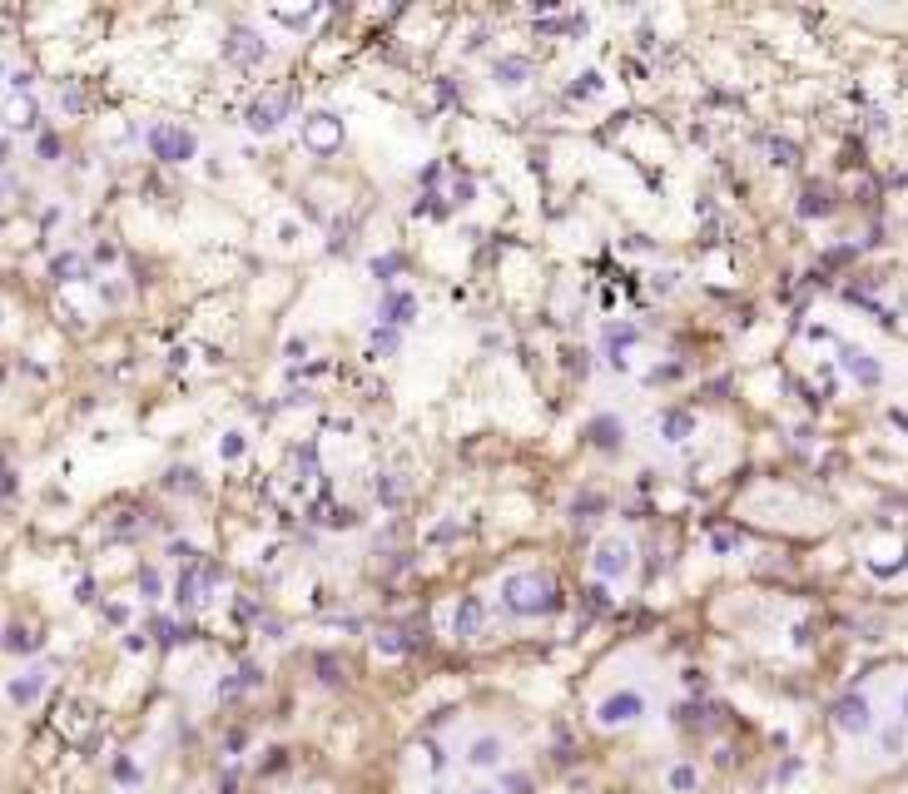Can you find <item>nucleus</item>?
<instances>
[{
    "label": "nucleus",
    "instance_id": "obj_11",
    "mask_svg": "<svg viewBox=\"0 0 908 794\" xmlns=\"http://www.w3.org/2000/svg\"><path fill=\"white\" fill-rule=\"evenodd\" d=\"M40 685H45V670H25V680H10V700L15 705H30L40 695Z\"/></svg>",
    "mask_w": 908,
    "mask_h": 794
},
{
    "label": "nucleus",
    "instance_id": "obj_9",
    "mask_svg": "<svg viewBox=\"0 0 908 794\" xmlns=\"http://www.w3.org/2000/svg\"><path fill=\"white\" fill-rule=\"evenodd\" d=\"M283 110H288V95H273V100H259V105L249 110V125H254L259 134H268L273 125H278V115H283Z\"/></svg>",
    "mask_w": 908,
    "mask_h": 794
},
{
    "label": "nucleus",
    "instance_id": "obj_17",
    "mask_svg": "<svg viewBox=\"0 0 908 794\" xmlns=\"http://www.w3.org/2000/svg\"><path fill=\"white\" fill-rule=\"evenodd\" d=\"M10 115H15V130H30V125H35V105H30V100H15Z\"/></svg>",
    "mask_w": 908,
    "mask_h": 794
},
{
    "label": "nucleus",
    "instance_id": "obj_5",
    "mask_svg": "<svg viewBox=\"0 0 908 794\" xmlns=\"http://www.w3.org/2000/svg\"><path fill=\"white\" fill-rule=\"evenodd\" d=\"M149 149H154L159 159H169V164H184V159H194L199 139L184 130V125H159V130L149 134Z\"/></svg>",
    "mask_w": 908,
    "mask_h": 794
},
{
    "label": "nucleus",
    "instance_id": "obj_12",
    "mask_svg": "<svg viewBox=\"0 0 908 794\" xmlns=\"http://www.w3.org/2000/svg\"><path fill=\"white\" fill-rule=\"evenodd\" d=\"M844 368L859 373L864 383H879V363H869V353H859V348H844Z\"/></svg>",
    "mask_w": 908,
    "mask_h": 794
},
{
    "label": "nucleus",
    "instance_id": "obj_21",
    "mask_svg": "<svg viewBox=\"0 0 908 794\" xmlns=\"http://www.w3.org/2000/svg\"><path fill=\"white\" fill-rule=\"evenodd\" d=\"M239 452H244V442H239V432H229L224 437V457H239Z\"/></svg>",
    "mask_w": 908,
    "mask_h": 794
},
{
    "label": "nucleus",
    "instance_id": "obj_3",
    "mask_svg": "<svg viewBox=\"0 0 908 794\" xmlns=\"http://www.w3.org/2000/svg\"><path fill=\"white\" fill-rule=\"evenodd\" d=\"M507 760H512V745H507L502 730H472L467 745H462V765L472 775H502Z\"/></svg>",
    "mask_w": 908,
    "mask_h": 794
},
{
    "label": "nucleus",
    "instance_id": "obj_8",
    "mask_svg": "<svg viewBox=\"0 0 908 794\" xmlns=\"http://www.w3.org/2000/svg\"><path fill=\"white\" fill-rule=\"evenodd\" d=\"M229 55L234 60H244V65H259L263 60V45L254 30H229Z\"/></svg>",
    "mask_w": 908,
    "mask_h": 794
},
{
    "label": "nucleus",
    "instance_id": "obj_1",
    "mask_svg": "<svg viewBox=\"0 0 908 794\" xmlns=\"http://www.w3.org/2000/svg\"><path fill=\"white\" fill-rule=\"evenodd\" d=\"M646 715H650V700L641 685H616V690L596 695V705H591L596 730H626V725H636Z\"/></svg>",
    "mask_w": 908,
    "mask_h": 794
},
{
    "label": "nucleus",
    "instance_id": "obj_18",
    "mask_svg": "<svg viewBox=\"0 0 908 794\" xmlns=\"http://www.w3.org/2000/svg\"><path fill=\"white\" fill-rule=\"evenodd\" d=\"M685 432H690V417H680V412H670V417H665V437H670V442H680V437H685Z\"/></svg>",
    "mask_w": 908,
    "mask_h": 794
},
{
    "label": "nucleus",
    "instance_id": "obj_2",
    "mask_svg": "<svg viewBox=\"0 0 908 794\" xmlns=\"http://www.w3.org/2000/svg\"><path fill=\"white\" fill-rule=\"evenodd\" d=\"M879 700L869 695V690H849V695H839V705H834V730L839 735H854V740H869L874 730H879Z\"/></svg>",
    "mask_w": 908,
    "mask_h": 794
},
{
    "label": "nucleus",
    "instance_id": "obj_20",
    "mask_svg": "<svg viewBox=\"0 0 908 794\" xmlns=\"http://www.w3.org/2000/svg\"><path fill=\"white\" fill-rule=\"evenodd\" d=\"M606 338H611V343H631V338H636V328H621V323H616Z\"/></svg>",
    "mask_w": 908,
    "mask_h": 794
},
{
    "label": "nucleus",
    "instance_id": "obj_10",
    "mask_svg": "<svg viewBox=\"0 0 908 794\" xmlns=\"http://www.w3.org/2000/svg\"><path fill=\"white\" fill-rule=\"evenodd\" d=\"M383 318H388V323H412V318H417V298H412V293H388V298H383Z\"/></svg>",
    "mask_w": 908,
    "mask_h": 794
},
{
    "label": "nucleus",
    "instance_id": "obj_13",
    "mask_svg": "<svg viewBox=\"0 0 908 794\" xmlns=\"http://www.w3.org/2000/svg\"><path fill=\"white\" fill-rule=\"evenodd\" d=\"M526 75H531V65H526L521 55H507V60H497V80H502V85H521Z\"/></svg>",
    "mask_w": 908,
    "mask_h": 794
},
{
    "label": "nucleus",
    "instance_id": "obj_14",
    "mask_svg": "<svg viewBox=\"0 0 908 794\" xmlns=\"http://www.w3.org/2000/svg\"><path fill=\"white\" fill-rule=\"evenodd\" d=\"M591 437H596L601 447H621V422H616V417H596V422H591Z\"/></svg>",
    "mask_w": 908,
    "mask_h": 794
},
{
    "label": "nucleus",
    "instance_id": "obj_19",
    "mask_svg": "<svg viewBox=\"0 0 908 794\" xmlns=\"http://www.w3.org/2000/svg\"><path fill=\"white\" fill-rule=\"evenodd\" d=\"M45 154H60V139H55V134H40V159H45Z\"/></svg>",
    "mask_w": 908,
    "mask_h": 794
},
{
    "label": "nucleus",
    "instance_id": "obj_4",
    "mask_svg": "<svg viewBox=\"0 0 908 794\" xmlns=\"http://www.w3.org/2000/svg\"><path fill=\"white\" fill-rule=\"evenodd\" d=\"M502 596H507V606L521 611V616H546V611H556V591H551V581H546V576H536V571L507 576Z\"/></svg>",
    "mask_w": 908,
    "mask_h": 794
},
{
    "label": "nucleus",
    "instance_id": "obj_7",
    "mask_svg": "<svg viewBox=\"0 0 908 794\" xmlns=\"http://www.w3.org/2000/svg\"><path fill=\"white\" fill-rule=\"evenodd\" d=\"M303 139H308V149H318V154L338 149V144H343V125H338V115H328V110L308 115V125H303Z\"/></svg>",
    "mask_w": 908,
    "mask_h": 794
},
{
    "label": "nucleus",
    "instance_id": "obj_15",
    "mask_svg": "<svg viewBox=\"0 0 908 794\" xmlns=\"http://www.w3.org/2000/svg\"><path fill=\"white\" fill-rule=\"evenodd\" d=\"M665 785H670V790H695V785H700V770H695V765H675V770L665 775Z\"/></svg>",
    "mask_w": 908,
    "mask_h": 794
},
{
    "label": "nucleus",
    "instance_id": "obj_16",
    "mask_svg": "<svg viewBox=\"0 0 908 794\" xmlns=\"http://www.w3.org/2000/svg\"><path fill=\"white\" fill-rule=\"evenodd\" d=\"M477 626H482V601H462V636H477Z\"/></svg>",
    "mask_w": 908,
    "mask_h": 794
},
{
    "label": "nucleus",
    "instance_id": "obj_6",
    "mask_svg": "<svg viewBox=\"0 0 908 794\" xmlns=\"http://www.w3.org/2000/svg\"><path fill=\"white\" fill-rule=\"evenodd\" d=\"M591 566H596V576H626L631 571V541L626 536H606L601 546H596V556H591Z\"/></svg>",
    "mask_w": 908,
    "mask_h": 794
}]
</instances>
